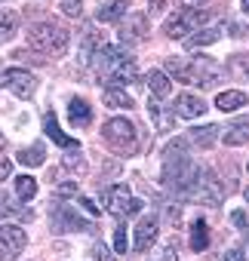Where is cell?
<instances>
[{
	"label": "cell",
	"instance_id": "17",
	"mask_svg": "<svg viewBox=\"0 0 249 261\" xmlns=\"http://www.w3.org/2000/svg\"><path fill=\"white\" fill-rule=\"evenodd\" d=\"M130 16V4L127 0H111L98 10V22H123Z\"/></svg>",
	"mask_w": 249,
	"mask_h": 261
},
{
	"label": "cell",
	"instance_id": "28",
	"mask_svg": "<svg viewBox=\"0 0 249 261\" xmlns=\"http://www.w3.org/2000/svg\"><path fill=\"white\" fill-rule=\"evenodd\" d=\"M206 246H209V227L203 221H194L191 224V249L194 252H203Z\"/></svg>",
	"mask_w": 249,
	"mask_h": 261
},
{
	"label": "cell",
	"instance_id": "19",
	"mask_svg": "<svg viewBox=\"0 0 249 261\" xmlns=\"http://www.w3.org/2000/svg\"><path fill=\"white\" fill-rule=\"evenodd\" d=\"M43 133H46L56 145H62V148H68V151H71V148H77V142H74V139H68L62 129H59V123H56V117H53V114H46V117H43Z\"/></svg>",
	"mask_w": 249,
	"mask_h": 261
},
{
	"label": "cell",
	"instance_id": "3",
	"mask_svg": "<svg viewBox=\"0 0 249 261\" xmlns=\"http://www.w3.org/2000/svg\"><path fill=\"white\" fill-rule=\"evenodd\" d=\"M188 197L206 203V206H218L225 200V185L218 181V175L212 169H197L194 175V185L188 188Z\"/></svg>",
	"mask_w": 249,
	"mask_h": 261
},
{
	"label": "cell",
	"instance_id": "41",
	"mask_svg": "<svg viewBox=\"0 0 249 261\" xmlns=\"http://www.w3.org/2000/svg\"><path fill=\"white\" fill-rule=\"evenodd\" d=\"M231 221H234L240 230H246V215H243V212H234V215H231Z\"/></svg>",
	"mask_w": 249,
	"mask_h": 261
},
{
	"label": "cell",
	"instance_id": "32",
	"mask_svg": "<svg viewBox=\"0 0 249 261\" xmlns=\"http://www.w3.org/2000/svg\"><path fill=\"white\" fill-rule=\"evenodd\" d=\"M166 71H169L172 77H179V80L188 83V62H185V59H169V62H166Z\"/></svg>",
	"mask_w": 249,
	"mask_h": 261
},
{
	"label": "cell",
	"instance_id": "46",
	"mask_svg": "<svg viewBox=\"0 0 249 261\" xmlns=\"http://www.w3.org/2000/svg\"><path fill=\"white\" fill-rule=\"evenodd\" d=\"M246 200H249V191H246Z\"/></svg>",
	"mask_w": 249,
	"mask_h": 261
},
{
	"label": "cell",
	"instance_id": "15",
	"mask_svg": "<svg viewBox=\"0 0 249 261\" xmlns=\"http://www.w3.org/2000/svg\"><path fill=\"white\" fill-rule=\"evenodd\" d=\"M218 37H221V28H200V31L188 34L182 43H185V49H200V46H212Z\"/></svg>",
	"mask_w": 249,
	"mask_h": 261
},
{
	"label": "cell",
	"instance_id": "8",
	"mask_svg": "<svg viewBox=\"0 0 249 261\" xmlns=\"http://www.w3.org/2000/svg\"><path fill=\"white\" fill-rule=\"evenodd\" d=\"M89 62H92V68H95L98 74H108V77H111L123 62H127V56H123L117 46H98V49L92 53V59H89Z\"/></svg>",
	"mask_w": 249,
	"mask_h": 261
},
{
	"label": "cell",
	"instance_id": "29",
	"mask_svg": "<svg viewBox=\"0 0 249 261\" xmlns=\"http://www.w3.org/2000/svg\"><path fill=\"white\" fill-rule=\"evenodd\" d=\"M16 28H19V22H16L13 13H0V43L13 40L16 37Z\"/></svg>",
	"mask_w": 249,
	"mask_h": 261
},
{
	"label": "cell",
	"instance_id": "4",
	"mask_svg": "<svg viewBox=\"0 0 249 261\" xmlns=\"http://www.w3.org/2000/svg\"><path fill=\"white\" fill-rule=\"evenodd\" d=\"M221 77H225V68L221 65H215L209 56H197V59H191L188 62V83H194V86H215V83H221Z\"/></svg>",
	"mask_w": 249,
	"mask_h": 261
},
{
	"label": "cell",
	"instance_id": "5",
	"mask_svg": "<svg viewBox=\"0 0 249 261\" xmlns=\"http://www.w3.org/2000/svg\"><path fill=\"white\" fill-rule=\"evenodd\" d=\"M108 209L120 218H130V215L142 212V200L133 197L127 185H114V188H108Z\"/></svg>",
	"mask_w": 249,
	"mask_h": 261
},
{
	"label": "cell",
	"instance_id": "36",
	"mask_svg": "<svg viewBox=\"0 0 249 261\" xmlns=\"http://www.w3.org/2000/svg\"><path fill=\"white\" fill-rule=\"evenodd\" d=\"M225 261H249V255H246V249H243V246H234V249H228V252H225Z\"/></svg>",
	"mask_w": 249,
	"mask_h": 261
},
{
	"label": "cell",
	"instance_id": "11",
	"mask_svg": "<svg viewBox=\"0 0 249 261\" xmlns=\"http://www.w3.org/2000/svg\"><path fill=\"white\" fill-rule=\"evenodd\" d=\"M203 111H206V101L191 92H179V98L172 101V114L182 120H197V117H203Z\"/></svg>",
	"mask_w": 249,
	"mask_h": 261
},
{
	"label": "cell",
	"instance_id": "21",
	"mask_svg": "<svg viewBox=\"0 0 249 261\" xmlns=\"http://www.w3.org/2000/svg\"><path fill=\"white\" fill-rule=\"evenodd\" d=\"M139 77V71H136V62L133 59H127V62H123L111 77H108V86H127V83H133Z\"/></svg>",
	"mask_w": 249,
	"mask_h": 261
},
{
	"label": "cell",
	"instance_id": "20",
	"mask_svg": "<svg viewBox=\"0 0 249 261\" xmlns=\"http://www.w3.org/2000/svg\"><path fill=\"white\" fill-rule=\"evenodd\" d=\"M145 80H148V89H151V95H154V98H166V95L172 92V83H169V77H166L163 71H157V68H154V71H151Z\"/></svg>",
	"mask_w": 249,
	"mask_h": 261
},
{
	"label": "cell",
	"instance_id": "16",
	"mask_svg": "<svg viewBox=\"0 0 249 261\" xmlns=\"http://www.w3.org/2000/svg\"><path fill=\"white\" fill-rule=\"evenodd\" d=\"M68 117H71V126H89L92 123V108L83 101V98H71V105H68Z\"/></svg>",
	"mask_w": 249,
	"mask_h": 261
},
{
	"label": "cell",
	"instance_id": "22",
	"mask_svg": "<svg viewBox=\"0 0 249 261\" xmlns=\"http://www.w3.org/2000/svg\"><path fill=\"white\" fill-rule=\"evenodd\" d=\"M228 74L243 80V83H249V56H243V53L228 56Z\"/></svg>",
	"mask_w": 249,
	"mask_h": 261
},
{
	"label": "cell",
	"instance_id": "44",
	"mask_svg": "<svg viewBox=\"0 0 249 261\" xmlns=\"http://www.w3.org/2000/svg\"><path fill=\"white\" fill-rule=\"evenodd\" d=\"M148 4H151V13H160V10H163V4H166V0H148Z\"/></svg>",
	"mask_w": 249,
	"mask_h": 261
},
{
	"label": "cell",
	"instance_id": "6",
	"mask_svg": "<svg viewBox=\"0 0 249 261\" xmlns=\"http://www.w3.org/2000/svg\"><path fill=\"white\" fill-rule=\"evenodd\" d=\"M53 230L65 233V230H92V221H86L80 212H74L71 206L56 203L53 206Z\"/></svg>",
	"mask_w": 249,
	"mask_h": 261
},
{
	"label": "cell",
	"instance_id": "30",
	"mask_svg": "<svg viewBox=\"0 0 249 261\" xmlns=\"http://www.w3.org/2000/svg\"><path fill=\"white\" fill-rule=\"evenodd\" d=\"M13 215L31 218V212H28V209H19V206L13 203V197H7V194H0V218H13Z\"/></svg>",
	"mask_w": 249,
	"mask_h": 261
},
{
	"label": "cell",
	"instance_id": "42",
	"mask_svg": "<svg viewBox=\"0 0 249 261\" xmlns=\"http://www.w3.org/2000/svg\"><path fill=\"white\" fill-rule=\"evenodd\" d=\"M10 172H13V163H10V160H4V163H0V181L10 178Z\"/></svg>",
	"mask_w": 249,
	"mask_h": 261
},
{
	"label": "cell",
	"instance_id": "24",
	"mask_svg": "<svg viewBox=\"0 0 249 261\" xmlns=\"http://www.w3.org/2000/svg\"><path fill=\"white\" fill-rule=\"evenodd\" d=\"M163 34H166V37H172V40H179V37L185 40V37L191 34V31H188V25H185V19H182V13H176V16H169V19L163 22Z\"/></svg>",
	"mask_w": 249,
	"mask_h": 261
},
{
	"label": "cell",
	"instance_id": "12",
	"mask_svg": "<svg viewBox=\"0 0 249 261\" xmlns=\"http://www.w3.org/2000/svg\"><path fill=\"white\" fill-rule=\"evenodd\" d=\"M157 233H160V221H157L154 215L142 218V221H139V227H136V243H133V249H136V252H148V249L154 246Z\"/></svg>",
	"mask_w": 249,
	"mask_h": 261
},
{
	"label": "cell",
	"instance_id": "43",
	"mask_svg": "<svg viewBox=\"0 0 249 261\" xmlns=\"http://www.w3.org/2000/svg\"><path fill=\"white\" fill-rule=\"evenodd\" d=\"M80 206H86V212H92V215L98 212V206H95V203H92L89 197H83V200H80Z\"/></svg>",
	"mask_w": 249,
	"mask_h": 261
},
{
	"label": "cell",
	"instance_id": "18",
	"mask_svg": "<svg viewBox=\"0 0 249 261\" xmlns=\"http://www.w3.org/2000/svg\"><path fill=\"white\" fill-rule=\"evenodd\" d=\"M243 105H246V92H240V89H228V92L215 95V108L225 111V114H231V111H237Z\"/></svg>",
	"mask_w": 249,
	"mask_h": 261
},
{
	"label": "cell",
	"instance_id": "14",
	"mask_svg": "<svg viewBox=\"0 0 249 261\" xmlns=\"http://www.w3.org/2000/svg\"><path fill=\"white\" fill-rule=\"evenodd\" d=\"M148 114H151V120H154V126L160 129V133H172V126H176V114H172V111H166V108H163L154 95H151Z\"/></svg>",
	"mask_w": 249,
	"mask_h": 261
},
{
	"label": "cell",
	"instance_id": "27",
	"mask_svg": "<svg viewBox=\"0 0 249 261\" xmlns=\"http://www.w3.org/2000/svg\"><path fill=\"white\" fill-rule=\"evenodd\" d=\"M62 166H65L68 172H74V175H86V169H89L86 160H83V154H80L77 148H71V151L62 157Z\"/></svg>",
	"mask_w": 249,
	"mask_h": 261
},
{
	"label": "cell",
	"instance_id": "7",
	"mask_svg": "<svg viewBox=\"0 0 249 261\" xmlns=\"http://www.w3.org/2000/svg\"><path fill=\"white\" fill-rule=\"evenodd\" d=\"M28 237L19 224H0V261L4 258H16L25 249Z\"/></svg>",
	"mask_w": 249,
	"mask_h": 261
},
{
	"label": "cell",
	"instance_id": "2",
	"mask_svg": "<svg viewBox=\"0 0 249 261\" xmlns=\"http://www.w3.org/2000/svg\"><path fill=\"white\" fill-rule=\"evenodd\" d=\"M28 46L43 56H62L68 46V31L53 22H37L28 28Z\"/></svg>",
	"mask_w": 249,
	"mask_h": 261
},
{
	"label": "cell",
	"instance_id": "10",
	"mask_svg": "<svg viewBox=\"0 0 249 261\" xmlns=\"http://www.w3.org/2000/svg\"><path fill=\"white\" fill-rule=\"evenodd\" d=\"M7 83H10L13 95H19V98H31L37 92V77L22 71V68H10L7 71Z\"/></svg>",
	"mask_w": 249,
	"mask_h": 261
},
{
	"label": "cell",
	"instance_id": "13",
	"mask_svg": "<svg viewBox=\"0 0 249 261\" xmlns=\"http://www.w3.org/2000/svg\"><path fill=\"white\" fill-rule=\"evenodd\" d=\"M221 142L228 148H237V145H246L249 142V117H240V120H231L225 129H221Z\"/></svg>",
	"mask_w": 249,
	"mask_h": 261
},
{
	"label": "cell",
	"instance_id": "38",
	"mask_svg": "<svg viewBox=\"0 0 249 261\" xmlns=\"http://www.w3.org/2000/svg\"><path fill=\"white\" fill-rule=\"evenodd\" d=\"M179 255H176V243H166L163 249H160V258L157 261H176Z\"/></svg>",
	"mask_w": 249,
	"mask_h": 261
},
{
	"label": "cell",
	"instance_id": "39",
	"mask_svg": "<svg viewBox=\"0 0 249 261\" xmlns=\"http://www.w3.org/2000/svg\"><path fill=\"white\" fill-rule=\"evenodd\" d=\"M179 218H182V206H179V203H172V206H169V221H172V224H179Z\"/></svg>",
	"mask_w": 249,
	"mask_h": 261
},
{
	"label": "cell",
	"instance_id": "33",
	"mask_svg": "<svg viewBox=\"0 0 249 261\" xmlns=\"http://www.w3.org/2000/svg\"><path fill=\"white\" fill-rule=\"evenodd\" d=\"M62 13H65L68 19H80L83 4H80V0H62Z\"/></svg>",
	"mask_w": 249,
	"mask_h": 261
},
{
	"label": "cell",
	"instance_id": "25",
	"mask_svg": "<svg viewBox=\"0 0 249 261\" xmlns=\"http://www.w3.org/2000/svg\"><path fill=\"white\" fill-rule=\"evenodd\" d=\"M43 154H46L43 145L34 142L31 148H22V151H19V163H22V166H31V169H34V166H43Z\"/></svg>",
	"mask_w": 249,
	"mask_h": 261
},
{
	"label": "cell",
	"instance_id": "23",
	"mask_svg": "<svg viewBox=\"0 0 249 261\" xmlns=\"http://www.w3.org/2000/svg\"><path fill=\"white\" fill-rule=\"evenodd\" d=\"M218 133H221V129H218V126H212V123H209V126H197V129H191V142H194V145H200V148H209L215 139H221Z\"/></svg>",
	"mask_w": 249,
	"mask_h": 261
},
{
	"label": "cell",
	"instance_id": "1",
	"mask_svg": "<svg viewBox=\"0 0 249 261\" xmlns=\"http://www.w3.org/2000/svg\"><path fill=\"white\" fill-rule=\"evenodd\" d=\"M102 139L111 151H117L120 157H130L139 151V136H136V126L127 117H114L102 126Z\"/></svg>",
	"mask_w": 249,
	"mask_h": 261
},
{
	"label": "cell",
	"instance_id": "26",
	"mask_svg": "<svg viewBox=\"0 0 249 261\" xmlns=\"http://www.w3.org/2000/svg\"><path fill=\"white\" fill-rule=\"evenodd\" d=\"M105 105L108 108H133V95L123 92L120 86H108L105 89Z\"/></svg>",
	"mask_w": 249,
	"mask_h": 261
},
{
	"label": "cell",
	"instance_id": "35",
	"mask_svg": "<svg viewBox=\"0 0 249 261\" xmlns=\"http://www.w3.org/2000/svg\"><path fill=\"white\" fill-rule=\"evenodd\" d=\"M92 261H114V252L105 243H95L92 246Z\"/></svg>",
	"mask_w": 249,
	"mask_h": 261
},
{
	"label": "cell",
	"instance_id": "9",
	"mask_svg": "<svg viewBox=\"0 0 249 261\" xmlns=\"http://www.w3.org/2000/svg\"><path fill=\"white\" fill-rule=\"evenodd\" d=\"M148 37V19L142 13H130V19H123L120 25V43H142Z\"/></svg>",
	"mask_w": 249,
	"mask_h": 261
},
{
	"label": "cell",
	"instance_id": "34",
	"mask_svg": "<svg viewBox=\"0 0 249 261\" xmlns=\"http://www.w3.org/2000/svg\"><path fill=\"white\" fill-rule=\"evenodd\" d=\"M80 194V185L77 181H62L56 185V197H77Z\"/></svg>",
	"mask_w": 249,
	"mask_h": 261
},
{
	"label": "cell",
	"instance_id": "31",
	"mask_svg": "<svg viewBox=\"0 0 249 261\" xmlns=\"http://www.w3.org/2000/svg\"><path fill=\"white\" fill-rule=\"evenodd\" d=\"M16 194H19V200H31L37 194V181L31 175H19L16 178Z\"/></svg>",
	"mask_w": 249,
	"mask_h": 261
},
{
	"label": "cell",
	"instance_id": "47",
	"mask_svg": "<svg viewBox=\"0 0 249 261\" xmlns=\"http://www.w3.org/2000/svg\"><path fill=\"white\" fill-rule=\"evenodd\" d=\"M246 169H249V163H246Z\"/></svg>",
	"mask_w": 249,
	"mask_h": 261
},
{
	"label": "cell",
	"instance_id": "45",
	"mask_svg": "<svg viewBox=\"0 0 249 261\" xmlns=\"http://www.w3.org/2000/svg\"><path fill=\"white\" fill-rule=\"evenodd\" d=\"M240 7H243V13L249 16V0H240Z\"/></svg>",
	"mask_w": 249,
	"mask_h": 261
},
{
	"label": "cell",
	"instance_id": "40",
	"mask_svg": "<svg viewBox=\"0 0 249 261\" xmlns=\"http://www.w3.org/2000/svg\"><path fill=\"white\" fill-rule=\"evenodd\" d=\"M176 4L185 10H197V7H203V0H176Z\"/></svg>",
	"mask_w": 249,
	"mask_h": 261
},
{
	"label": "cell",
	"instance_id": "37",
	"mask_svg": "<svg viewBox=\"0 0 249 261\" xmlns=\"http://www.w3.org/2000/svg\"><path fill=\"white\" fill-rule=\"evenodd\" d=\"M114 246H117V252H127V227H117L114 230Z\"/></svg>",
	"mask_w": 249,
	"mask_h": 261
}]
</instances>
